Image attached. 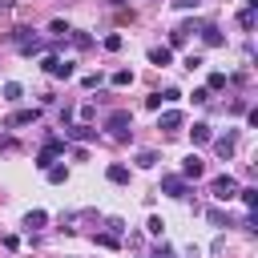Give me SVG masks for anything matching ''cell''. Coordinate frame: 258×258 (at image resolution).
I'll return each instance as SVG.
<instances>
[{"label":"cell","mask_w":258,"mask_h":258,"mask_svg":"<svg viewBox=\"0 0 258 258\" xmlns=\"http://www.w3.org/2000/svg\"><path fill=\"white\" fill-rule=\"evenodd\" d=\"M105 129H109V137L125 141V137L133 133V113H129V109H113V113L105 117Z\"/></svg>","instance_id":"6da1fadb"},{"label":"cell","mask_w":258,"mask_h":258,"mask_svg":"<svg viewBox=\"0 0 258 258\" xmlns=\"http://www.w3.org/2000/svg\"><path fill=\"white\" fill-rule=\"evenodd\" d=\"M210 194H214L218 202H230V198H238V181H234L230 173H222V177H214V185H210Z\"/></svg>","instance_id":"7a4b0ae2"},{"label":"cell","mask_w":258,"mask_h":258,"mask_svg":"<svg viewBox=\"0 0 258 258\" xmlns=\"http://www.w3.org/2000/svg\"><path fill=\"white\" fill-rule=\"evenodd\" d=\"M56 153H64V141H60V137H48V141H44V149L36 153V169H48Z\"/></svg>","instance_id":"3957f363"},{"label":"cell","mask_w":258,"mask_h":258,"mask_svg":"<svg viewBox=\"0 0 258 258\" xmlns=\"http://www.w3.org/2000/svg\"><path fill=\"white\" fill-rule=\"evenodd\" d=\"M44 73L56 77V81H69V77H73V64L60 60V56H44Z\"/></svg>","instance_id":"277c9868"},{"label":"cell","mask_w":258,"mask_h":258,"mask_svg":"<svg viewBox=\"0 0 258 258\" xmlns=\"http://www.w3.org/2000/svg\"><path fill=\"white\" fill-rule=\"evenodd\" d=\"M202 173H206V165H202V157H198V153H189V157L181 161V173H177V177H185V181L194 177V181H198Z\"/></svg>","instance_id":"5b68a950"},{"label":"cell","mask_w":258,"mask_h":258,"mask_svg":"<svg viewBox=\"0 0 258 258\" xmlns=\"http://www.w3.org/2000/svg\"><path fill=\"white\" fill-rule=\"evenodd\" d=\"M161 194H169V198H189V194H185V177H177V173L161 177Z\"/></svg>","instance_id":"8992f818"},{"label":"cell","mask_w":258,"mask_h":258,"mask_svg":"<svg viewBox=\"0 0 258 258\" xmlns=\"http://www.w3.org/2000/svg\"><path fill=\"white\" fill-rule=\"evenodd\" d=\"M214 149H218V157H234V149H238V133H226V137H214Z\"/></svg>","instance_id":"52a82bcc"},{"label":"cell","mask_w":258,"mask_h":258,"mask_svg":"<svg viewBox=\"0 0 258 258\" xmlns=\"http://www.w3.org/2000/svg\"><path fill=\"white\" fill-rule=\"evenodd\" d=\"M185 125V117L177 113V109H165L161 117H157V129H181Z\"/></svg>","instance_id":"ba28073f"},{"label":"cell","mask_w":258,"mask_h":258,"mask_svg":"<svg viewBox=\"0 0 258 258\" xmlns=\"http://www.w3.org/2000/svg\"><path fill=\"white\" fill-rule=\"evenodd\" d=\"M149 60H153V64H161V69H165V64H169V60H173V48H169V44H157V48H149Z\"/></svg>","instance_id":"9c48e42d"},{"label":"cell","mask_w":258,"mask_h":258,"mask_svg":"<svg viewBox=\"0 0 258 258\" xmlns=\"http://www.w3.org/2000/svg\"><path fill=\"white\" fill-rule=\"evenodd\" d=\"M36 117H40V109H20V113L8 117V125H12V129H16V125H32Z\"/></svg>","instance_id":"30bf717a"},{"label":"cell","mask_w":258,"mask_h":258,"mask_svg":"<svg viewBox=\"0 0 258 258\" xmlns=\"http://www.w3.org/2000/svg\"><path fill=\"white\" fill-rule=\"evenodd\" d=\"M189 137H194V145H206V141H210L214 133H210V125H206V121H198V125L189 129Z\"/></svg>","instance_id":"8fae6325"},{"label":"cell","mask_w":258,"mask_h":258,"mask_svg":"<svg viewBox=\"0 0 258 258\" xmlns=\"http://www.w3.org/2000/svg\"><path fill=\"white\" fill-rule=\"evenodd\" d=\"M44 222H48V214H44V210H28V214H24V226H28V230H40Z\"/></svg>","instance_id":"7c38bea8"},{"label":"cell","mask_w":258,"mask_h":258,"mask_svg":"<svg viewBox=\"0 0 258 258\" xmlns=\"http://www.w3.org/2000/svg\"><path fill=\"white\" fill-rule=\"evenodd\" d=\"M202 40H206L210 48H218V44H222V32H218L214 24H202Z\"/></svg>","instance_id":"4fadbf2b"},{"label":"cell","mask_w":258,"mask_h":258,"mask_svg":"<svg viewBox=\"0 0 258 258\" xmlns=\"http://www.w3.org/2000/svg\"><path fill=\"white\" fill-rule=\"evenodd\" d=\"M69 137H73V141H89V137H97V129H89V125H69Z\"/></svg>","instance_id":"5bb4252c"},{"label":"cell","mask_w":258,"mask_h":258,"mask_svg":"<svg viewBox=\"0 0 258 258\" xmlns=\"http://www.w3.org/2000/svg\"><path fill=\"white\" fill-rule=\"evenodd\" d=\"M44 177H48L52 185H60V181L69 177V169H64V165H48V169H44Z\"/></svg>","instance_id":"9a60e30c"},{"label":"cell","mask_w":258,"mask_h":258,"mask_svg":"<svg viewBox=\"0 0 258 258\" xmlns=\"http://www.w3.org/2000/svg\"><path fill=\"white\" fill-rule=\"evenodd\" d=\"M109 181H113V185H125V181H129V169H125V165H109Z\"/></svg>","instance_id":"2e32d148"},{"label":"cell","mask_w":258,"mask_h":258,"mask_svg":"<svg viewBox=\"0 0 258 258\" xmlns=\"http://www.w3.org/2000/svg\"><path fill=\"white\" fill-rule=\"evenodd\" d=\"M238 198H242V206H246V210H254V206H258V189H254V185L238 189Z\"/></svg>","instance_id":"e0dca14e"},{"label":"cell","mask_w":258,"mask_h":258,"mask_svg":"<svg viewBox=\"0 0 258 258\" xmlns=\"http://www.w3.org/2000/svg\"><path fill=\"white\" fill-rule=\"evenodd\" d=\"M109 81H113L117 89H125V85H133V73H129V69H117V73H113Z\"/></svg>","instance_id":"ac0fdd59"},{"label":"cell","mask_w":258,"mask_h":258,"mask_svg":"<svg viewBox=\"0 0 258 258\" xmlns=\"http://www.w3.org/2000/svg\"><path fill=\"white\" fill-rule=\"evenodd\" d=\"M137 165H141V169H153V165H157V153H153V149H141V153H137Z\"/></svg>","instance_id":"d6986e66"},{"label":"cell","mask_w":258,"mask_h":258,"mask_svg":"<svg viewBox=\"0 0 258 258\" xmlns=\"http://www.w3.org/2000/svg\"><path fill=\"white\" fill-rule=\"evenodd\" d=\"M214 89H226V73H210V81H206V93H214Z\"/></svg>","instance_id":"ffe728a7"},{"label":"cell","mask_w":258,"mask_h":258,"mask_svg":"<svg viewBox=\"0 0 258 258\" xmlns=\"http://www.w3.org/2000/svg\"><path fill=\"white\" fill-rule=\"evenodd\" d=\"M20 97H24V89H20L16 81H8V85H4V101H20Z\"/></svg>","instance_id":"44dd1931"},{"label":"cell","mask_w":258,"mask_h":258,"mask_svg":"<svg viewBox=\"0 0 258 258\" xmlns=\"http://www.w3.org/2000/svg\"><path fill=\"white\" fill-rule=\"evenodd\" d=\"M97 246H105V250H117V246H121V238H117V234H97Z\"/></svg>","instance_id":"7402d4cb"},{"label":"cell","mask_w":258,"mask_h":258,"mask_svg":"<svg viewBox=\"0 0 258 258\" xmlns=\"http://www.w3.org/2000/svg\"><path fill=\"white\" fill-rule=\"evenodd\" d=\"M238 24H242V28H254V8H246V12L238 16Z\"/></svg>","instance_id":"603a6c76"},{"label":"cell","mask_w":258,"mask_h":258,"mask_svg":"<svg viewBox=\"0 0 258 258\" xmlns=\"http://www.w3.org/2000/svg\"><path fill=\"white\" fill-rule=\"evenodd\" d=\"M48 32H52V36H64V32H69V24H64V20H52V24H48Z\"/></svg>","instance_id":"cb8c5ba5"},{"label":"cell","mask_w":258,"mask_h":258,"mask_svg":"<svg viewBox=\"0 0 258 258\" xmlns=\"http://www.w3.org/2000/svg\"><path fill=\"white\" fill-rule=\"evenodd\" d=\"M173 101H181V93H177V89H165V93H161V105H173Z\"/></svg>","instance_id":"d4e9b609"},{"label":"cell","mask_w":258,"mask_h":258,"mask_svg":"<svg viewBox=\"0 0 258 258\" xmlns=\"http://www.w3.org/2000/svg\"><path fill=\"white\" fill-rule=\"evenodd\" d=\"M210 222H214V226H230V218H226L222 210H210Z\"/></svg>","instance_id":"484cf974"},{"label":"cell","mask_w":258,"mask_h":258,"mask_svg":"<svg viewBox=\"0 0 258 258\" xmlns=\"http://www.w3.org/2000/svg\"><path fill=\"white\" fill-rule=\"evenodd\" d=\"M105 48H109V52H117V48H121V36H117V32H113V36H105Z\"/></svg>","instance_id":"4316f807"},{"label":"cell","mask_w":258,"mask_h":258,"mask_svg":"<svg viewBox=\"0 0 258 258\" xmlns=\"http://www.w3.org/2000/svg\"><path fill=\"white\" fill-rule=\"evenodd\" d=\"M161 226H165L161 218H149V222H145V230H149V234H161Z\"/></svg>","instance_id":"83f0119b"},{"label":"cell","mask_w":258,"mask_h":258,"mask_svg":"<svg viewBox=\"0 0 258 258\" xmlns=\"http://www.w3.org/2000/svg\"><path fill=\"white\" fill-rule=\"evenodd\" d=\"M177 8H198V0H173Z\"/></svg>","instance_id":"f1b7e54d"},{"label":"cell","mask_w":258,"mask_h":258,"mask_svg":"<svg viewBox=\"0 0 258 258\" xmlns=\"http://www.w3.org/2000/svg\"><path fill=\"white\" fill-rule=\"evenodd\" d=\"M153 258H173V254H169V250H161V254H153Z\"/></svg>","instance_id":"f546056e"}]
</instances>
